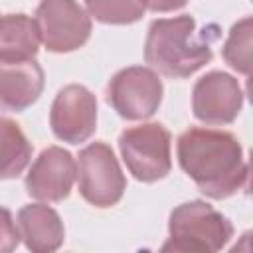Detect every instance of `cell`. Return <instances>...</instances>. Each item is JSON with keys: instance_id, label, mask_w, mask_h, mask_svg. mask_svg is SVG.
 Listing matches in <instances>:
<instances>
[{"instance_id": "4", "label": "cell", "mask_w": 253, "mask_h": 253, "mask_svg": "<svg viewBox=\"0 0 253 253\" xmlns=\"http://www.w3.org/2000/svg\"><path fill=\"white\" fill-rule=\"evenodd\" d=\"M119 148L126 168L140 182H154L170 172V132L158 123L123 130Z\"/></svg>"}, {"instance_id": "16", "label": "cell", "mask_w": 253, "mask_h": 253, "mask_svg": "<svg viewBox=\"0 0 253 253\" xmlns=\"http://www.w3.org/2000/svg\"><path fill=\"white\" fill-rule=\"evenodd\" d=\"M251 18H243L231 28L229 38L223 45L225 61L245 75L251 73Z\"/></svg>"}, {"instance_id": "10", "label": "cell", "mask_w": 253, "mask_h": 253, "mask_svg": "<svg viewBox=\"0 0 253 253\" xmlns=\"http://www.w3.org/2000/svg\"><path fill=\"white\" fill-rule=\"evenodd\" d=\"M75 174L73 156L59 146H49L32 164L26 176V190L36 200L61 202L69 196Z\"/></svg>"}, {"instance_id": "1", "label": "cell", "mask_w": 253, "mask_h": 253, "mask_svg": "<svg viewBox=\"0 0 253 253\" xmlns=\"http://www.w3.org/2000/svg\"><path fill=\"white\" fill-rule=\"evenodd\" d=\"M178 160L196 186L213 200L235 194L247 182L241 144L225 130H186L178 138Z\"/></svg>"}, {"instance_id": "2", "label": "cell", "mask_w": 253, "mask_h": 253, "mask_svg": "<svg viewBox=\"0 0 253 253\" xmlns=\"http://www.w3.org/2000/svg\"><path fill=\"white\" fill-rule=\"evenodd\" d=\"M144 59L158 73L172 79H184L211 59V45L204 34H196L192 16L162 18L150 24Z\"/></svg>"}, {"instance_id": "17", "label": "cell", "mask_w": 253, "mask_h": 253, "mask_svg": "<svg viewBox=\"0 0 253 253\" xmlns=\"http://www.w3.org/2000/svg\"><path fill=\"white\" fill-rule=\"evenodd\" d=\"M20 241V231L12 219V213L6 208H0V253L16 249Z\"/></svg>"}, {"instance_id": "9", "label": "cell", "mask_w": 253, "mask_h": 253, "mask_svg": "<svg viewBox=\"0 0 253 253\" xmlns=\"http://www.w3.org/2000/svg\"><path fill=\"white\" fill-rule=\"evenodd\" d=\"M243 105V93L237 83L227 73L211 71L204 75L194 85L192 107L194 115L208 125H227L231 123Z\"/></svg>"}, {"instance_id": "18", "label": "cell", "mask_w": 253, "mask_h": 253, "mask_svg": "<svg viewBox=\"0 0 253 253\" xmlns=\"http://www.w3.org/2000/svg\"><path fill=\"white\" fill-rule=\"evenodd\" d=\"M144 6H148L154 12H170V10H178L182 8L188 0H142Z\"/></svg>"}, {"instance_id": "8", "label": "cell", "mask_w": 253, "mask_h": 253, "mask_svg": "<svg viewBox=\"0 0 253 253\" xmlns=\"http://www.w3.org/2000/svg\"><path fill=\"white\" fill-rule=\"evenodd\" d=\"M49 123L57 138L71 144L85 142L97 126L95 95L75 83L63 87L51 105Z\"/></svg>"}, {"instance_id": "14", "label": "cell", "mask_w": 253, "mask_h": 253, "mask_svg": "<svg viewBox=\"0 0 253 253\" xmlns=\"http://www.w3.org/2000/svg\"><path fill=\"white\" fill-rule=\"evenodd\" d=\"M30 156L32 146L22 128L10 119H0V180L22 174Z\"/></svg>"}, {"instance_id": "11", "label": "cell", "mask_w": 253, "mask_h": 253, "mask_svg": "<svg viewBox=\"0 0 253 253\" xmlns=\"http://www.w3.org/2000/svg\"><path fill=\"white\" fill-rule=\"evenodd\" d=\"M43 89V69L36 59H0V105L24 111Z\"/></svg>"}, {"instance_id": "15", "label": "cell", "mask_w": 253, "mask_h": 253, "mask_svg": "<svg viewBox=\"0 0 253 253\" xmlns=\"http://www.w3.org/2000/svg\"><path fill=\"white\" fill-rule=\"evenodd\" d=\"M87 10L103 24H132L144 12L142 0H85Z\"/></svg>"}, {"instance_id": "3", "label": "cell", "mask_w": 253, "mask_h": 253, "mask_svg": "<svg viewBox=\"0 0 253 253\" xmlns=\"http://www.w3.org/2000/svg\"><path fill=\"white\" fill-rule=\"evenodd\" d=\"M170 237L162 245V251H190L208 253L221 249L233 227L219 211L206 202H188L178 206L170 213Z\"/></svg>"}, {"instance_id": "13", "label": "cell", "mask_w": 253, "mask_h": 253, "mask_svg": "<svg viewBox=\"0 0 253 253\" xmlns=\"http://www.w3.org/2000/svg\"><path fill=\"white\" fill-rule=\"evenodd\" d=\"M40 45L36 20L26 14L0 18V59H34Z\"/></svg>"}, {"instance_id": "12", "label": "cell", "mask_w": 253, "mask_h": 253, "mask_svg": "<svg viewBox=\"0 0 253 253\" xmlns=\"http://www.w3.org/2000/svg\"><path fill=\"white\" fill-rule=\"evenodd\" d=\"M20 237H24L26 247L36 253L55 251L63 243V223L55 210L42 204L24 206L18 213Z\"/></svg>"}, {"instance_id": "7", "label": "cell", "mask_w": 253, "mask_h": 253, "mask_svg": "<svg viewBox=\"0 0 253 253\" xmlns=\"http://www.w3.org/2000/svg\"><path fill=\"white\" fill-rule=\"evenodd\" d=\"M107 101L128 121L148 119L162 101V81L148 67L121 69L107 87Z\"/></svg>"}, {"instance_id": "5", "label": "cell", "mask_w": 253, "mask_h": 253, "mask_svg": "<svg viewBox=\"0 0 253 253\" xmlns=\"http://www.w3.org/2000/svg\"><path fill=\"white\" fill-rule=\"evenodd\" d=\"M77 178L81 196L97 208L115 206L126 186L113 150L103 142H93L79 152Z\"/></svg>"}, {"instance_id": "6", "label": "cell", "mask_w": 253, "mask_h": 253, "mask_svg": "<svg viewBox=\"0 0 253 253\" xmlns=\"http://www.w3.org/2000/svg\"><path fill=\"white\" fill-rule=\"evenodd\" d=\"M36 26L40 42L55 53L81 47L91 34V20L75 0H42Z\"/></svg>"}]
</instances>
